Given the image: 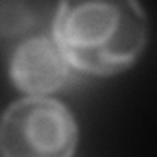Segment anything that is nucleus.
Segmentation results:
<instances>
[{
  "instance_id": "nucleus-1",
  "label": "nucleus",
  "mask_w": 157,
  "mask_h": 157,
  "mask_svg": "<svg viewBox=\"0 0 157 157\" xmlns=\"http://www.w3.org/2000/svg\"><path fill=\"white\" fill-rule=\"evenodd\" d=\"M51 28L69 65L88 75L126 71L147 43V16L137 2H63Z\"/></svg>"
},
{
  "instance_id": "nucleus-2",
  "label": "nucleus",
  "mask_w": 157,
  "mask_h": 157,
  "mask_svg": "<svg viewBox=\"0 0 157 157\" xmlns=\"http://www.w3.org/2000/svg\"><path fill=\"white\" fill-rule=\"evenodd\" d=\"M78 141L75 116L51 96H26L0 120L2 157H73Z\"/></svg>"
},
{
  "instance_id": "nucleus-3",
  "label": "nucleus",
  "mask_w": 157,
  "mask_h": 157,
  "mask_svg": "<svg viewBox=\"0 0 157 157\" xmlns=\"http://www.w3.org/2000/svg\"><path fill=\"white\" fill-rule=\"evenodd\" d=\"M10 77L26 94L47 96L71 81L73 67L53 36H32L14 49L10 59Z\"/></svg>"
},
{
  "instance_id": "nucleus-4",
  "label": "nucleus",
  "mask_w": 157,
  "mask_h": 157,
  "mask_svg": "<svg viewBox=\"0 0 157 157\" xmlns=\"http://www.w3.org/2000/svg\"><path fill=\"white\" fill-rule=\"evenodd\" d=\"M39 4H0V36L14 37L37 28L43 14Z\"/></svg>"
}]
</instances>
